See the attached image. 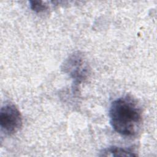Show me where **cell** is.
<instances>
[{"label": "cell", "instance_id": "obj_5", "mask_svg": "<svg viewBox=\"0 0 157 157\" xmlns=\"http://www.w3.org/2000/svg\"><path fill=\"white\" fill-rule=\"evenodd\" d=\"M31 9L36 12H42L48 9V6L42 1H29Z\"/></svg>", "mask_w": 157, "mask_h": 157}, {"label": "cell", "instance_id": "obj_3", "mask_svg": "<svg viewBox=\"0 0 157 157\" xmlns=\"http://www.w3.org/2000/svg\"><path fill=\"white\" fill-rule=\"evenodd\" d=\"M63 69L73 79L74 83L79 84L85 80L88 73V66L82 53L74 52L63 64Z\"/></svg>", "mask_w": 157, "mask_h": 157}, {"label": "cell", "instance_id": "obj_1", "mask_svg": "<svg viewBox=\"0 0 157 157\" xmlns=\"http://www.w3.org/2000/svg\"><path fill=\"white\" fill-rule=\"evenodd\" d=\"M110 123L117 133L124 136H134L142 123L141 109L132 98L125 96L113 101L109 109Z\"/></svg>", "mask_w": 157, "mask_h": 157}, {"label": "cell", "instance_id": "obj_4", "mask_svg": "<svg viewBox=\"0 0 157 157\" xmlns=\"http://www.w3.org/2000/svg\"><path fill=\"white\" fill-rule=\"evenodd\" d=\"M101 156H137L133 151L119 147H109L102 150L101 152Z\"/></svg>", "mask_w": 157, "mask_h": 157}, {"label": "cell", "instance_id": "obj_2", "mask_svg": "<svg viewBox=\"0 0 157 157\" xmlns=\"http://www.w3.org/2000/svg\"><path fill=\"white\" fill-rule=\"evenodd\" d=\"M22 124L21 113L14 104L8 103L1 107L0 124L5 134L12 135L16 133L21 128Z\"/></svg>", "mask_w": 157, "mask_h": 157}]
</instances>
